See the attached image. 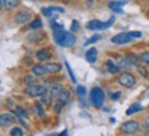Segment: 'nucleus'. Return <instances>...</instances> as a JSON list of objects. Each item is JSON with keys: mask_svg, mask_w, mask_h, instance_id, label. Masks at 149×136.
<instances>
[{"mask_svg": "<svg viewBox=\"0 0 149 136\" xmlns=\"http://www.w3.org/2000/svg\"><path fill=\"white\" fill-rule=\"evenodd\" d=\"M133 40L131 36H130V33H119L116 36L112 37V43L113 44H127Z\"/></svg>", "mask_w": 149, "mask_h": 136, "instance_id": "6e6552de", "label": "nucleus"}, {"mask_svg": "<svg viewBox=\"0 0 149 136\" xmlns=\"http://www.w3.org/2000/svg\"><path fill=\"white\" fill-rule=\"evenodd\" d=\"M35 109L37 110V114H39V117H40V118H43V117H44V110H43V103H42V102H36V103H35Z\"/></svg>", "mask_w": 149, "mask_h": 136, "instance_id": "b1692460", "label": "nucleus"}, {"mask_svg": "<svg viewBox=\"0 0 149 136\" xmlns=\"http://www.w3.org/2000/svg\"><path fill=\"white\" fill-rule=\"evenodd\" d=\"M126 61H127L128 66H139V62H141V59H139V55H135V54H128L126 55Z\"/></svg>", "mask_w": 149, "mask_h": 136, "instance_id": "2eb2a0df", "label": "nucleus"}, {"mask_svg": "<svg viewBox=\"0 0 149 136\" xmlns=\"http://www.w3.org/2000/svg\"><path fill=\"white\" fill-rule=\"evenodd\" d=\"M119 69H120V66H119L117 63L113 62L112 59H108V61H107V70L109 72V73L116 74L117 72H119Z\"/></svg>", "mask_w": 149, "mask_h": 136, "instance_id": "6ab92c4d", "label": "nucleus"}, {"mask_svg": "<svg viewBox=\"0 0 149 136\" xmlns=\"http://www.w3.org/2000/svg\"><path fill=\"white\" fill-rule=\"evenodd\" d=\"M139 59H141V62L142 63H145V65H148L149 66V51L139 54Z\"/></svg>", "mask_w": 149, "mask_h": 136, "instance_id": "a878e982", "label": "nucleus"}, {"mask_svg": "<svg viewBox=\"0 0 149 136\" xmlns=\"http://www.w3.org/2000/svg\"><path fill=\"white\" fill-rule=\"evenodd\" d=\"M100 39H101V36H100V35H94V36H91L90 39L84 43V44H86V46H90V44H93V43H97Z\"/></svg>", "mask_w": 149, "mask_h": 136, "instance_id": "c85d7f7f", "label": "nucleus"}, {"mask_svg": "<svg viewBox=\"0 0 149 136\" xmlns=\"http://www.w3.org/2000/svg\"><path fill=\"white\" fill-rule=\"evenodd\" d=\"M18 4H19V0H1V7L6 10H13L18 7Z\"/></svg>", "mask_w": 149, "mask_h": 136, "instance_id": "f3484780", "label": "nucleus"}, {"mask_svg": "<svg viewBox=\"0 0 149 136\" xmlns=\"http://www.w3.org/2000/svg\"><path fill=\"white\" fill-rule=\"evenodd\" d=\"M148 15H149V11H148Z\"/></svg>", "mask_w": 149, "mask_h": 136, "instance_id": "a19ab883", "label": "nucleus"}, {"mask_svg": "<svg viewBox=\"0 0 149 136\" xmlns=\"http://www.w3.org/2000/svg\"><path fill=\"white\" fill-rule=\"evenodd\" d=\"M94 1H95V0H87V1H86V6H87V7L90 8V7H93V4H94Z\"/></svg>", "mask_w": 149, "mask_h": 136, "instance_id": "ea45409f", "label": "nucleus"}, {"mask_svg": "<svg viewBox=\"0 0 149 136\" xmlns=\"http://www.w3.org/2000/svg\"><path fill=\"white\" fill-rule=\"evenodd\" d=\"M58 99L62 102V103H68L70 100V94H69V91H66V89H62L61 91V94H59L58 96Z\"/></svg>", "mask_w": 149, "mask_h": 136, "instance_id": "aec40b11", "label": "nucleus"}, {"mask_svg": "<svg viewBox=\"0 0 149 136\" xmlns=\"http://www.w3.org/2000/svg\"><path fill=\"white\" fill-rule=\"evenodd\" d=\"M117 81H119V84H120L122 87H126V88H133L134 85L137 84L135 77H134L131 73H128V72H123V73L119 76Z\"/></svg>", "mask_w": 149, "mask_h": 136, "instance_id": "39448f33", "label": "nucleus"}, {"mask_svg": "<svg viewBox=\"0 0 149 136\" xmlns=\"http://www.w3.org/2000/svg\"><path fill=\"white\" fill-rule=\"evenodd\" d=\"M25 94L28 96H32V98H40L43 95L48 94V89L46 88V85H39V84H32V85H28L25 89Z\"/></svg>", "mask_w": 149, "mask_h": 136, "instance_id": "20e7f679", "label": "nucleus"}, {"mask_svg": "<svg viewBox=\"0 0 149 136\" xmlns=\"http://www.w3.org/2000/svg\"><path fill=\"white\" fill-rule=\"evenodd\" d=\"M142 110H144V107L139 105V103H133V105L126 110V114H127V115H133V114H135V113L142 111Z\"/></svg>", "mask_w": 149, "mask_h": 136, "instance_id": "a211bd4d", "label": "nucleus"}, {"mask_svg": "<svg viewBox=\"0 0 149 136\" xmlns=\"http://www.w3.org/2000/svg\"><path fill=\"white\" fill-rule=\"evenodd\" d=\"M64 105H65V103H62L61 100H59V102H57V103L54 105V111H55V113H59V111H61V109H62V106H64Z\"/></svg>", "mask_w": 149, "mask_h": 136, "instance_id": "473e14b6", "label": "nucleus"}, {"mask_svg": "<svg viewBox=\"0 0 149 136\" xmlns=\"http://www.w3.org/2000/svg\"><path fill=\"white\" fill-rule=\"evenodd\" d=\"M14 122H15V118H14V115L11 114V113H3V114L0 115V125L3 126V128L10 126Z\"/></svg>", "mask_w": 149, "mask_h": 136, "instance_id": "1a4fd4ad", "label": "nucleus"}, {"mask_svg": "<svg viewBox=\"0 0 149 136\" xmlns=\"http://www.w3.org/2000/svg\"><path fill=\"white\" fill-rule=\"evenodd\" d=\"M6 103H7V106H8L10 109H13V107H14V102H13V99H10V98L6 100Z\"/></svg>", "mask_w": 149, "mask_h": 136, "instance_id": "58836bf2", "label": "nucleus"}, {"mask_svg": "<svg viewBox=\"0 0 149 136\" xmlns=\"http://www.w3.org/2000/svg\"><path fill=\"white\" fill-rule=\"evenodd\" d=\"M138 129H139V124L137 121H126V122H123L122 126H120V131L124 132V133H128V135L135 133Z\"/></svg>", "mask_w": 149, "mask_h": 136, "instance_id": "0eeeda50", "label": "nucleus"}, {"mask_svg": "<svg viewBox=\"0 0 149 136\" xmlns=\"http://www.w3.org/2000/svg\"><path fill=\"white\" fill-rule=\"evenodd\" d=\"M76 94L79 95V98H86V95H87V91L83 85H79L77 88H76Z\"/></svg>", "mask_w": 149, "mask_h": 136, "instance_id": "bb28decb", "label": "nucleus"}, {"mask_svg": "<svg viewBox=\"0 0 149 136\" xmlns=\"http://www.w3.org/2000/svg\"><path fill=\"white\" fill-rule=\"evenodd\" d=\"M33 83V76H25L24 77V84L25 85H32Z\"/></svg>", "mask_w": 149, "mask_h": 136, "instance_id": "2f4dec72", "label": "nucleus"}, {"mask_svg": "<svg viewBox=\"0 0 149 136\" xmlns=\"http://www.w3.org/2000/svg\"><path fill=\"white\" fill-rule=\"evenodd\" d=\"M15 114H17V117H22V118H28V117H29L26 113V110L24 109V107H21V106L15 107Z\"/></svg>", "mask_w": 149, "mask_h": 136, "instance_id": "5701e85b", "label": "nucleus"}, {"mask_svg": "<svg viewBox=\"0 0 149 136\" xmlns=\"http://www.w3.org/2000/svg\"><path fill=\"white\" fill-rule=\"evenodd\" d=\"M61 91H62V84L54 83L53 85L50 87V89H48V95H50L53 99H57L59 96V94H61Z\"/></svg>", "mask_w": 149, "mask_h": 136, "instance_id": "9b49d317", "label": "nucleus"}, {"mask_svg": "<svg viewBox=\"0 0 149 136\" xmlns=\"http://www.w3.org/2000/svg\"><path fill=\"white\" fill-rule=\"evenodd\" d=\"M84 57H86V61L88 63H94L97 61V57H98V50H97L95 47L88 48V50L86 51Z\"/></svg>", "mask_w": 149, "mask_h": 136, "instance_id": "9d476101", "label": "nucleus"}, {"mask_svg": "<svg viewBox=\"0 0 149 136\" xmlns=\"http://www.w3.org/2000/svg\"><path fill=\"white\" fill-rule=\"evenodd\" d=\"M61 65L59 63H46L44 65V69H46V72H47V74H55V73H58V72H61Z\"/></svg>", "mask_w": 149, "mask_h": 136, "instance_id": "ddd939ff", "label": "nucleus"}, {"mask_svg": "<svg viewBox=\"0 0 149 136\" xmlns=\"http://www.w3.org/2000/svg\"><path fill=\"white\" fill-rule=\"evenodd\" d=\"M90 100L91 105L97 107V109H101L102 105H104V100H105V94L102 88L100 87H93L90 91Z\"/></svg>", "mask_w": 149, "mask_h": 136, "instance_id": "f03ea898", "label": "nucleus"}, {"mask_svg": "<svg viewBox=\"0 0 149 136\" xmlns=\"http://www.w3.org/2000/svg\"><path fill=\"white\" fill-rule=\"evenodd\" d=\"M10 135L11 136H19V135H24V131H22L19 126H15V128H13L10 131Z\"/></svg>", "mask_w": 149, "mask_h": 136, "instance_id": "cd10ccee", "label": "nucleus"}, {"mask_svg": "<svg viewBox=\"0 0 149 136\" xmlns=\"http://www.w3.org/2000/svg\"><path fill=\"white\" fill-rule=\"evenodd\" d=\"M141 128H142V131H144V132H149V117H146V118L144 120V122H142Z\"/></svg>", "mask_w": 149, "mask_h": 136, "instance_id": "c756f323", "label": "nucleus"}, {"mask_svg": "<svg viewBox=\"0 0 149 136\" xmlns=\"http://www.w3.org/2000/svg\"><path fill=\"white\" fill-rule=\"evenodd\" d=\"M65 68L68 69V73H69V77H70V80L73 81V84H76V83H77V80H76V77H74L73 70L70 69V65H69V62H65Z\"/></svg>", "mask_w": 149, "mask_h": 136, "instance_id": "393cba45", "label": "nucleus"}, {"mask_svg": "<svg viewBox=\"0 0 149 136\" xmlns=\"http://www.w3.org/2000/svg\"><path fill=\"white\" fill-rule=\"evenodd\" d=\"M31 18H32V12H31V11H28V10L18 11L15 15H14V23L22 25V23H26Z\"/></svg>", "mask_w": 149, "mask_h": 136, "instance_id": "423d86ee", "label": "nucleus"}, {"mask_svg": "<svg viewBox=\"0 0 149 136\" xmlns=\"http://www.w3.org/2000/svg\"><path fill=\"white\" fill-rule=\"evenodd\" d=\"M42 40H43V35H40V33H32L28 37V41L29 43H37V41H42Z\"/></svg>", "mask_w": 149, "mask_h": 136, "instance_id": "412c9836", "label": "nucleus"}, {"mask_svg": "<svg viewBox=\"0 0 149 136\" xmlns=\"http://www.w3.org/2000/svg\"><path fill=\"white\" fill-rule=\"evenodd\" d=\"M113 22H115V17H111V19L108 22H101V21H98V19H93V21L87 22L86 28L88 30H104V29L111 28L113 25Z\"/></svg>", "mask_w": 149, "mask_h": 136, "instance_id": "7ed1b4c3", "label": "nucleus"}, {"mask_svg": "<svg viewBox=\"0 0 149 136\" xmlns=\"http://www.w3.org/2000/svg\"><path fill=\"white\" fill-rule=\"evenodd\" d=\"M127 1L126 0H116V1H109V4H108V7L111 8L112 11H115V12H119V14H122V7L124 4H126Z\"/></svg>", "mask_w": 149, "mask_h": 136, "instance_id": "f8f14e48", "label": "nucleus"}, {"mask_svg": "<svg viewBox=\"0 0 149 136\" xmlns=\"http://www.w3.org/2000/svg\"><path fill=\"white\" fill-rule=\"evenodd\" d=\"M36 58L39 61H42V62H46V61H48L51 58V52L48 51V48H40L36 52Z\"/></svg>", "mask_w": 149, "mask_h": 136, "instance_id": "4468645a", "label": "nucleus"}, {"mask_svg": "<svg viewBox=\"0 0 149 136\" xmlns=\"http://www.w3.org/2000/svg\"><path fill=\"white\" fill-rule=\"evenodd\" d=\"M54 41L61 47H72L76 44V37L72 32H65L64 29L54 32Z\"/></svg>", "mask_w": 149, "mask_h": 136, "instance_id": "f257e3e1", "label": "nucleus"}, {"mask_svg": "<svg viewBox=\"0 0 149 136\" xmlns=\"http://www.w3.org/2000/svg\"><path fill=\"white\" fill-rule=\"evenodd\" d=\"M48 8H50L51 11H57V12H64L65 11L64 7H57V6H50Z\"/></svg>", "mask_w": 149, "mask_h": 136, "instance_id": "c9c22d12", "label": "nucleus"}, {"mask_svg": "<svg viewBox=\"0 0 149 136\" xmlns=\"http://www.w3.org/2000/svg\"><path fill=\"white\" fill-rule=\"evenodd\" d=\"M32 74L36 76V77H43L44 74H47L46 69H44V65H33L32 66Z\"/></svg>", "mask_w": 149, "mask_h": 136, "instance_id": "dca6fc26", "label": "nucleus"}, {"mask_svg": "<svg viewBox=\"0 0 149 136\" xmlns=\"http://www.w3.org/2000/svg\"><path fill=\"white\" fill-rule=\"evenodd\" d=\"M70 30H72V32H77V30H79V22H77V21H72V23H70Z\"/></svg>", "mask_w": 149, "mask_h": 136, "instance_id": "f704fd0d", "label": "nucleus"}, {"mask_svg": "<svg viewBox=\"0 0 149 136\" xmlns=\"http://www.w3.org/2000/svg\"><path fill=\"white\" fill-rule=\"evenodd\" d=\"M122 98V91H117V92H112L111 94V99L112 100H119Z\"/></svg>", "mask_w": 149, "mask_h": 136, "instance_id": "7c9ffc66", "label": "nucleus"}, {"mask_svg": "<svg viewBox=\"0 0 149 136\" xmlns=\"http://www.w3.org/2000/svg\"><path fill=\"white\" fill-rule=\"evenodd\" d=\"M43 26V22L40 21V19H35V21H32L29 25H28V28L29 29H32V30H36V29H40V28Z\"/></svg>", "mask_w": 149, "mask_h": 136, "instance_id": "4be33fe9", "label": "nucleus"}, {"mask_svg": "<svg viewBox=\"0 0 149 136\" xmlns=\"http://www.w3.org/2000/svg\"><path fill=\"white\" fill-rule=\"evenodd\" d=\"M51 29H53L54 32L55 30H59V29H64V25H58L57 22H51Z\"/></svg>", "mask_w": 149, "mask_h": 136, "instance_id": "72a5a7b5", "label": "nucleus"}, {"mask_svg": "<svg viewBox=\"0 0 149 136\" xmlns=\"http://www.w3.org/2000/svg\"><path fill=\"white\" fill-rule=\"evenodd\" d=\"M137 69H138V72L141 73V76H142V77H148V76H149L144 68H141V66H137Z\"/></svg>", "mask_w": 149, "mask_h": 136, "instance_id": "e433bc0d", "label": "nucleus"}, {"mask_svg": "<svg viewBox=\"0 0 149 136\" xmlns=\"http://www.w3.org/2000/svg\"><path fill=\"white\" fill-rule=\"evenodd\" d=\"M128 33H130V36L131 37H137V39L142 37V33H141V32H128Z\"/></svg>", "mask_w": 149, "mask_h": 136, "instance_id": "4c0bfd02", "label": "nucleus"}]
</instances>
